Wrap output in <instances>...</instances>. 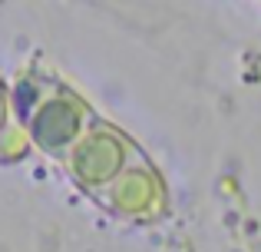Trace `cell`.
Here are the masks:
<instances>
[{
  "instance_id": "cell-1",
  "label": "cell",
  "mask_w": 261,
  "mask_h": 252,
  "mask_svg": "<svg viewBox=\"0 0 261 252\" xmlns=\"http://www.w3.org/2000/svg\"><path fill=\"white\" fill-rule=\"evenodd\" d=\"M17 106L23 113V129L30 136V143L53 159H63L76 146L80 136L99 120L76 93L57 83H46L43 93H37L33 100H23Z\"/></svg>"
},
{
  "instance_id": "cell-2",
  "label": "cell",
  "mask_w": 261,
  "mask_h": 252,
  "mask_svg": "<svg viewBox=\"0 0 261 252\" xmlns=\"http://www.w3.org/2000/svg\"><path fill=\"white\" fill-rule=\"evenodd\" d=\"M139 159H146L139 146L122 133L119 126L96 120L76 140V146L63 156L66 173L76 179V186H83L89 196H99L106 186H113L129 166H136Z\"/></svg>"
},
{
  "instance_id": "cell-3",
  "label": "cell",
  "mask_w": 261,
  "mask_h": 252,
  "mask_svg": "<svg viewBox=\"0 0 261 252\" xmlns=\"http://www.w3.org/2000/svg\"><path fill=\"white\" fill-rule=\"evenodd\" d=\"M96 199H99V206H106L109 213H116L119 219H129V222H152L159 216H166V209H169L166 182L155 173V166L149 163V156L139 159L136 166H129Z\"/></svg>"
}]
</instances>
